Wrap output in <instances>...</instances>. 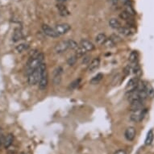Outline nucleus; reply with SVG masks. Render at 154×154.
Segmentation results:
<instances>
[{
  "instance_id": "32",
  "label": "nucleus",
  "mask_w": 154,
  "mask_h": 154,
  "mask_svg": "<svg viewBox=\"0 0 154 154\" xmlns=\"http://www.w3.org/2000/svg\"><path fill=\"white\" fill-rule=\"evenodd\" d=\"M130 70H131V67L129 65H127L125 69H124V73H125V75L127 76L128 75L129 73H130Z\"/></svg>"
},
{
  "instance_id": "12",
  "label": "nucleus",
  "mask_w": 154,
  "mask_h": 154,
  "mask_svg": "<svg viewBox=\"0 0 154 154\" xmlns=\"http://www.w3.org/2000/svg\"><path fill=\"white\" fill-rule=\"evenodd\" d=\"M142 108H144V101L142 100H136L131 103L130 109L132 112H136Z\"/></svg>"
},
{
  "instance_id": "25",
  "label": "nucleus",
  "mask_w": 154,
  "mask_h": 154,
  "mask_svg": "<svg viewBox=\"0 0 154 154\" xmlns=\"http://www.w3.org/2000/svg\"><path fill=\"white\" fill-rule=\"evenodd\" d=\"M68 45H69V48H71L73 50H76L78 48V43L76 42L75 40H68Z\"/></svg>"
},
{
  "instance_id": "24",
  "label": "nucleus",
  "mask_w": 154,
  "mask_h": 154,
  "mask_svg": "<svg viewBox=\"0 0 154 154\" xmlns=\"http://www.w3.org/2000/svg\"><path fill=\"white\" fill-rule=\"evenodd\" d=\"M119 17H120L122 19H124V20H130L132 18V15H131L130 14H128L127 12H122L120 13V15H119Z\"/></svg>"
},
{
  "instance_id": "29",
  "label": "nucleus",
  "mask_w": 154,
  "mask_h": 154,
  "mask_svg": "<svg viewBox=\"0 0 154 154\" xmlns=\"http://www.w3.org/2000/svg\"><path fill=\"white\" fill-rule=\"evenodd\" d=\"M137 58H138V54L136 51H133L132 53L130 54V57H129V60L130 62L133 63V62H136V60H137Z\"/></svg>"
},
{
  "instance_id": "31",
  "label": "nucleus",
  "mask_w": 154,
  "mask_h": 154,
  "mask_svg": "<svg viewBox=\"0 0 154 154\" xmlns=\"http://www.w3.org/2000/svg\"><path fill=\"white\" fill-rule=\"evenodd\" d=\"M90 60H91V56H85L82 59V64L84 65L90 64Z\"/></svg>"
},
{
  "instance_id": "22",
  "label": "nucleus",
  "mask_w": 154,
  "mask_h": 154,
  "mask_svg": "<svg viewBox=\"0 0 154 154\" xmlns=\"http://www.w3.org/2000/svg\"><path fill=\"white\" fill-rule=\"evenodd\" d=\"M29 48V45L27 44H19V45L15 47V50L18 53H23L25 50H27Z\"/></svg>"
},
{
  "instance_id": "30",
  "label": "nucleus",
  "mask_w": 154,
  "mask_h": 154,
  "mask_svg": "<svg viewBox=\"0 0 154 154\" xmlns=\"http://www.w3.org/2000/svg\"><path fill=\"white\" fill-rule=\"evenodd\" d=\"M111 39L114 41V42L115 43V44H117L118 42H119V41H121V38L119 37V36H117V35H115V34H113L111 37H110Z\"/></svg>"
},
{
  "instance_id": "16",
  "label": "nucleus",
  "mask_w": 154,
  "mask_h": 154,
  "mask_svg": "<svg viewBox=\"0 0 154 154\" xmlns=\"http://www.w3.org/2000/svg\"><path fill=\"white\" fill-rule=\"evenodd\" d=\"M109 26L113 28V29H117L118 30L119 27H121V23L119 21V19L115 18H112L109 20Z\"/></svg>"
},
{
  "instance_id": "8",
  "label": "nucleus",
  "mask_w": 154,
  "mask_h": 154,
  "mask_svg": "<svg viewBox=\"0 0 154 154\" xmlns=\"http://www.w3.org/2000/svg\"><path fill=\"white\" fill-rule=\"evenodd\" d=\"M136 132L135 127H127L126 131H125L124 136H125V138H126L127 140H128V141H132L133 140L135 139V137H136Z\"/></svg>"
},
{
  "instance_id": "1",
  "label": "nucleus",
  "mask_w": 154,
  "mask_h": 154,
  "mask_svg": "<svg viewBox=\"0 0 154 154\" xmlns=\"http://www.w3.org/2000/svg\"><path fill=\"white\" fill-rule=\"evenodd\" d=\"M39 72H40V80H39V87L40 90H45L47 86H48V76L47 69H46L45 63H42L39 66Z\"/></svg>"
},
{
  "instance_id": "20",
  "label": "nucleus",
  "mask_w": 154,
  "mask_h": 154,
  "mask_svg": "<svg viewBox=\"0 0 154 154\" xmlns=\"http://www.w3.org/2000/svg\"><path fill=\"white\" fill-rule=\"evenodd\" d=\"M103 73H98L96 76H94L93 78L91 80V83L93 85H96L98 83H99L101 82V80L103 79Z\"/></svg>"
},
{
  "instance_id": "28",
  "label": "nucleus",
  "mask_w": 154,
  "mask_h": 154,
  "mask_svg": "<svg viewBox=\"0 0 154 154\" xmlns=\"http://www.w3.org/2000/svg\"><path fill=\"white\" fill-rule=\"evenodd\" d=\"M125 12H127L128 14H130L131 15H136V12L133 9V7L132 6V5H126V7H125Z\"/></svg>"
},
{
  "instance_id": "21",
  "label": "nucleus",
  "mask_w": 154,
  "mask_h": 154,
  "mask_svg": "<svg viewBox=\"0 0 154 154\" xmlns=\"http://www.w3.org/2000/svg\"><path fill=\"white\" fill-rule=\"evenodd\" d=\"M86 51L85 50L84 48H82L81 46L78 45V48L75 50V56L77 57L78 58H82V57H83L85 54H86Z\"/></svg>"
},
{
  "instance_id": "10",
  "label": "nucleus",
  "mask_w": 154,
  "mask_h": 154,
  "mask_svg": "<svg viewBox=\"0 0 154 154\" xmlns=\"http://www.w3.org/2000/svg\"><path fill=\"white\" fill-rule=\"evenodd\" d=\"M80 46L84 48L86 52L92 51L94 48V44L88 40H82L80 42Z\"/></svg>"
},
{
  "instance_id": "18",
  "label": "nucleus",
  "mask_w": 154,
  "mask_h": 154,
  "mask_svg": "<svg viewBox=\"0 0 154 154\" xmlns=\"http://www.w3.org/2000/svg\"><path fill=\"white\" fill-rule=\"evenodd\" d=\"M153 138H154V134H153V131L150 130L147 134V136L145 138V145H150L152 144V142L153 141Z\"/></svg>"
},
{
  "instance_id": "11",
  "label": "nucleus",
  "mask_w": 154,
  "mask_h": 154,
  "mask_svg": "<svg viewBox=\"0 0 154 154\" xmlns=\"http://www.w3.org/2000/svg\"><path fill=\"white\" fill-rule=\"evenodd\" d=\"M100 65V59L99 58H96L91 60V62L89 64L88 66V71L90 73L94 72L97 69H99Z\"/></svg>"
},
{
  "instance_id": "35",
  "label": "nucleus",
  "mask_w": 154,
  "mask_h": 154,
  "mask_svg": "<svg viewBox=\"0 0 154 154\" xmlns=\"http://www.w3.org/2000/svg\"><path fill=\"white\" fill-rule=\"evenodd\" d=\"M58 3H65V2H66L67 0H57Z\"/></svg>"
},
{
  "instance_id": "26",
  "label": "nucleus",
  "mask_w": 154,
  "mask_h": 154,
  "mask_svg": "<svg viewBox=\"0 0 154 154\" xmlns=\"http://www.w3.org/2000/svg\"><path fill=\"white\" fill-rule=\"evenodd\" d=\"M103 45H104V46L107 47V48H113V47H115L116 44H115L111 38H107Z\"/></svg>"
},
{
  "instance_id": "17",
  "label": "nucleus",
  "mask_w": 154,
  "mask_h": 154,
  "mask_svg": "<svg viewBox=\"0 0 154 154\" xmlns=\"http://www.w3.org/2000/svg\"><path fill=\"white\" fill-rule=\"evenodd\" d=\"M13 140H14V136L12 134H8L6 137L5 138V140H3V145H4V147L6 148H9L10 146L12 145L13 143Z\"/></svg>"
},
{
  "instance_id": "36",
  "label": "nucleus",
  "mask_w": 154,
  "mask_h": 154,
  "mask_svg": "<svg viewBox=\"0 0 154 154\" xmlns=\"http://www.w3.org/2000/svg\"><path fill=\"white\" fill-rule=\"evenodd\" d=\"M3 139H2V137L0 136V147L2 146V145H3Z\"/></svg>"
},
{
  "instance_id": "19",
  "label": "nucleus",
  "mask_w": 154,
  "mask_h": 154,
  "mask_svg": "<svg viewBox=\"0 0 154 154\" xmlns=\"http://www.w3.org/2000/svg\"><path fill=\"white\" fill-rule=\"evenodd\" d=\"M107 39L105 34L103 33H99L98 36H96L95 38V41L98 45H103L104 42L106 41V40Z\"/></svg>"
},
{
  "instance_id": "13",
  "label": "nucleus",
  "mask_w": 154,
  "mask_h": 154,
  "mask_svg": "<svg viewBox=\"0 0 154 154\" xmlns=\"http://www.w3.org/2000/svg\"><path fill=\"white\" fill-rule=\"evenodd\" d=\"M57 8H58V12H59V13H60V15L61 16L65 17V16H68V15H70V11L68 10L66 6L64 5L63 3H58V5H57Z\"/></svg>"
},
{
  "instance_id": "7",
  "label": "nucleus",
  "mask_w": 154,
  "mask_h": 154,
  "mask_svg": "<svg viewBox=\"0 0 154 154\" xmlns=\"http://www.w3.org/2000/svg\"><path fill=\"white\" fill-rule=\"evenodd\" d=\"M42 31L44 33L47 35L49 37H52V38H57L59 36L56 31L54 30V28H52L51 27H49L47 24H44L42 26Z\"/></svg>"
},
{
  "instance_id": "3",
  "label": "nucleus",
  "mask_w": 154,
  "mask_h": 154,
  "mask_svg": "<svg viewBox=\"0 0 154 154\" xmlns=\"http://www.w3.org/2000/svg\"><path fill=\"white\" fill-rule=\"evenodd\" d=\"M40 80V72L39 68L36 70H33L32 72L27 74V82L28 84L31 86H35L38 83Z\"/></svg>"
},
{
  "instance_id": "14",
  "label": "nucleus",
  "mask_w": 154,
  "mask_h": 154,
  "mask_svg": "<svg viewBox=\"0 0 154 154\" xmlns=\"http://www.w3.org/2000/svg\"><path fill=\"white\" fill-rule=\"evenodd\" d=\"M119 32L124 36H130L134 34V30L130 27H121L118 29Z\"/></svg>"
},
{
  "instance_id": "6",
  "label": "nucleus",
  "mask_w": 154,
  "mask_h": 154,
  "mask_svg": "<svg viewBox=\"0 0 154 154\" xmlns=\"http://www.w3.org/2000/svg\"><path fill=\"white\" fill-rule=\"evenodd\" d=\"M62 73H63V69L60 66L55 69L54 71H53V82L54 85L58 86V85L60 84V81H61Z\"/></svg>"
},
{
  "instance_id": "34",
  "label": "nucleus",
  "mask_w": 154,
  "mask_h": 154,
  "mask_svg": "<svg viewBox=\"0 0 154 154\" xmlns=\"http://www.w3.org/2000/svg\"><path fill=\"white\" fill-rule=\"evenodd\" d=\"M118 1H119V0H110L111 3H112V4H113V5H116V4L118 3Z\"/></svg>"
},
{
  "instance_id": "27",
  "label": "nucleus",
  "mask_w": 154,
  "mask_h": 154,
  "mask_svg": "<svg viewBox=\"0 0 154 154\" xmlns=\"http://www.w3.org/2000/svg\"><path fill=\"white\" fill-rule=\"evenodd\" d=\"M78 60V58L76 57L75 55H73L71 57L68 58V60H67V63L69 65H73L74 64L76 63V61Z\"/></svg>"
},
{
  "instance_id": "5",
  "label": "nucleus",
  "mask_w": 154,
  "mask_h": 154,
  "mask_svg": "<svg viewBox=\"0 0 154 154\" xmlns=\"http://www.w3.org/2000/svg\"><path fill=\"white\" fill-rule=\"evenodd\" d=\"M67 49H69V45H68V40H62L60 41L55 46L54 50L56 53L58 54H61L64 53L65 52L67 51Z\"/></svg>"
},
{
  "instance_id": "15",
  "label": "nucleus",
  "mask_w": 154,
  "mask_h": 154,
  "mask_svg": "<svg viewBox=\"0 0 154 154\" xmlns=\"http://www.w3.org/2000/svg\"><path fill=\"white\" fill-rule=\"evenodd\" d=\"M24 37V34L22 32L21 29L19 28H16L15 31H14V33H13V36H12V40L14 42H17L19 40L23 39Z\"/></svg>"
},
{
  "instance_id": "2",
  "label": "nucleus",
  "mask_w": 154,
  "mask_h": 154,
  "mask_svg": "<svg viewBox=\"0 0 154 154\" xmlns=\"http://www.w3.org/2000/svg\"><path fill=\"white\" fill-rule=\"evenodd\" d=\"M147 113V109H145V107L142 109H140L139 111H136V112H132V114L131 115V120L135 123H138L142 121L145 118V115Z\"/></svg>"
},
{
  "instance_id": "23",
  "label": "nucleus",
  "mask_w": 154,
  "mask_h": 154,
  "mask_svg": "<svg viewBox=\"0 0 154 154\" xmlns=\"http://www.w3.org/2000/svg\"><path fill=\"white\" fill-rule=\"evenodd\" d=\"M80 82H81V79L78 78V79H76L75 81H73V82H71L69 86V90L70 91H73V90H74L76 88L78 87L80 84Z\"/></svg>"
},
{
  "instance_id": "4",
  "label": "nucleus",
  "mask_w": 154,
  "mask_h": 154,
  "mask_svg": "<svg viewBox=\"0 0 154 154\" xmlns=\"http://www.w3.org/2000/svg\"><path fill=\"white\" fill-rule=\"evenodd\" d=\"M71 28V26L70 24H57L54 27V30L56 31V32L59 35V36H61V35H65L70 30Z\"/></svg>"
},
{
  "instance_id": "33",
  "label": "nucleus",
  "mask_w": 154,
  "mask_h": 154,
  "mask_svg": "<svg viewBox=\"0 0 154 154\" xmlns=\"http://www.w3.org/2000/svg\"><path fill=\"white\" fill-rule=\"evenodd\" d=\"M114 154H127L126 151H124L123 149H120V150H118V151H116Z\"/></svg>"
},
{
  "instance_id": "9",
  "label": "nucleus",
  "mask_w": 154,
  "mask_h": 154,
  "mask_svg": "<svg viewBox=\"0 0 154 154\" xmlns=\"http://www.w3.org/2000/svg\"><path fill=\"white\" fill-rule=\"evenodd\" d=\"M138 82H139L138 78H133L130 79L126 86V90L127 92L135 91L136 89V86H137V84H138Z\"/></svg>"
}]
</instances>
